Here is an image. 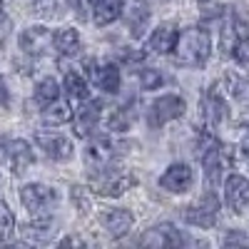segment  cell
<instances>
[{
	"mask_svg": "<svg viewBox=\"0 0 249 249\" xmlns=\"http://www.w3.org/2000/svg\"><path fill=\"white\" fill-rule=\"evenodd\" d=\"M175 62L179 68H202L212 55V35L204 28H187L175 45Z\"/></svg>",
	"mask_w": 249,
	"mask_h": 249,
	"instance_id": "1",
	"label": "cell"
},
{
	"mask_svg": "<svg viewBox=\"0 0 249 249\" xmlns=\"http://www.w3.org/2000/svg\"><path fill=\"white\" fill-rule=\"evenodd\" d=\"M230 164V150L214 140V135H202V167L210 187L222 182V175Z\"/></svg>",
	"mask_w": 249,
	"mask_h": 249,
	"instance_id": "2",
	"label": "cell"
},
{
	"mask_svg": "<svg viewBox=\"0 0 249 249\" xmlns=\"http://www.w3.org/2000/svg\"><path fill=\"white\" fill-rule=\"evenodd\" d=\"M20 199H23L25 210L33 217H50L60 202V195H57V190H53V187H48L43 182H30L20 190Z\"/></svg>",
	"mask_w": 249,
	"mask_h": 249,
	"instance_id": "3",
	"label": "cell"
},
{
	"mask_svg": "<svg viewBox=\"0 0 249 249\" xmlns=\"http://www.w3.org/2000/svg\"><path fill=\"white\" fill-rule=\"evenodd\" d=\"M137 184V177L124 172V170H117V167H107L102 172H95V179H92V190L102 197H120L127 190Z\"/></svg>",
	"mask_w": 249,
	"mask_h": 249,
	"instance_id": "4",
	"label": "cell"
},
{
	"mask_svg": "<svg viewBox=\"0 0 249 249\" xmlns=\"http://www.w3.org/2000/svg\"><path fill=\"white\" fill-rule=\"evenodd\" d=\"M184 110H187V102L179 95H162V97H157L152 102L150 110H147V124L152 130H160L167 122L179 120L184 115Z\"/></svg>",
	"mask_w": 249,
	"mask_h": 249,
	"instance_id": "5",
	"label": "cell"
},
{
	"mask_svg": "<svg viewBox=\"0 0 249 249\" xmlns=\"http://www.w3.org/2000/svg\"><path fill=\"white\" fill-rule=\"evenodd\" d=\"M217 214H219V199H217V195L212 190L199 199V204L184 207V212H182L184 222L192 224V227H199V230H210V227H214L217 224Z\"/></svg>",
	"mask_w": 249,
	"mask_h": 249,
	"instance_id": "6",
	"label": "cell"
},
{
	"mask_svg": "<svg viewBox=\"0 0 249 249\" xmlns=\"http://www.w3.org/2000/svg\"><path fill=\"white\" fill-rule=\"evenodd\" d=\"M117 157V144L110 137H95L88 142V150H85V164L92 172H102L112 167V162Z\"/></svg>",
	"mask_w": 249,
	"mask_h": 249,
	"instance_id": "7",
	"label": "cell"
},
{
	"mask_svg": "<svg viewBox=\"0 0 249 249\" xmlns=\"http://www.w3.org/2000/svg\"><path fill=\"white\" fill-rule=\"evenodd\" d=\"M195 184V172L187 162H175L170 164L167 170H164V175L160 177V187L162 190H167L172 195H184L190 192Z\"/></svg>",
	"mask_w": 249,
	"mask_h": 249,
	"instance_id": "8",
	"label": "cell"
},
{
	"mask_svg": "<svg viewBox=\"0 0 249 249\" xmlns=\"http://www.w3.org/2000/svg\"><path fill=\"white\" fill-rule=\"evenodd\" d=\"M53 37H55V33L50 28L30 25V28H25L23 33H20V48H23L28 55H35V57L48 55L50 50H55L53 48Z\"/></svg>",
	"mask_w": 249,
	"mask_h": 249,
	"instance_id": "9",
	"label": "cell"
},
{
	"mask_svg": "<svg viewBox=\"0 0 249 249\" xmlns=\"http://www.w3.org/2000/svg\"><path fill=\"white\" fill-rule=\"evenodd\" d=\"M35 144L43 150L45 157H50V160H55V162L70 160V157H72V150H75L72 142H70V137L60 135V132H40V135H35Z\"/></svg>",
	"mask_w": 249,
	"mask_h": 249,
	"instance_id": "10",
	"label": "cell"
},
{
	"mask_svg": "<svg viewBox=\"0 0 249 249\" xmlns=\"http://www.w3.org/2000/svg\"><path fill=\"white\" fill-rule=\"evenodd\" d=\"M224 202L232 212H244L249 207V179L242 175H230L224 179Z\"/></svg>",
	"mask_w": 249,
	"mask_h": 249,
	"instance_id": "11",
	"label": "cell"
},
{
	"mask_svg": "<svg viewBox=\"0 0 249 249\" xmlns=\"http://www.w3.org/2000/svg\"><path fill=\"white\" fill-rule=\"evenodd\" d=\"M202 117L210 127H219V124L230 117V105H227V100L214 88H210L202 97Z\"/></svg>",
	"mask_w": 249,
	"mask_h": 249,
	"instance_id": "12",
	"label": "cell"
},
{
	"mask_svg": "<svg viewBox=\"0 0 249 249\" xmlns=\"http://www.w3.org/2000/svg\"><path fill=\"white\" fill-rule=\"evenodd\" d=\"M142 247H182L184 244V237L179 234V230L175 224H157L152 230H147L140 239Z\"/></svg>",
	"mask_w": 249,
	"mask_h": 249,
	"instance_id": "13",
	"label": "cell"
},
{
	"mask_svg": "<svg viewBox=\"0 0 249 249\" xmlns=\"http://www.w3.org/2000/svg\"><path fill=\"white\" fill-rule=\"evenodd\" d=\"M5 155H8V164H10L13 175H23L35 162V152L30 147V142L25 140H10L5 144Z\"/></svg>",
	"mask_w": 249,
	"mask_h": 249,
	"instance_id": "14",
	"label": "cell"
},
{
	"mask_svg": "<svg viewBox=\"0 0 249 249\" xmlns=\"http://www.w3.org/2000/svg\"><path fill=\"white\" fill-rule=\"evenodd\" d=\"M177 37H179V30L172 23H162L152 30V35L147 40V50L155 55H170L177 45Z\"/></svg>",
	"mask_w": 249,
	"mask_h": 249,
	"instance_id": "15",
	"label": "cell"
},
{
	"mask_svg": "<svg viewBox=\"0 0 249 249\" xmlns=\"http://www.w3.org/2000/svg\"><path fill=\"white\" fill-rule=\"evenodd\" d=\"M132 224H135L132 212L122 210V207H115V210H107L105 214H102V227H105L107 234L115 237V239H122L124 234L132 230Z\"/></svg>",
	"mask_w": 249,
	"mask_h": 249,
	"instance_id": "16",
	"label": "cell"
},
{
	"mask_svg": "<svg viewBox=\"0 0 249 249\" xmlns=\"http://www.w3.org/2000/svg\"><path fill=\"white\" fill-rule=\"evenodd\" d=\"M100 102L97 100H85L82 102V107L75 110L72 120H75V132L80 137H88L95 127H97V122H100Z\"/></svg>",
	"mask_w": 249,
	"mask_h": 249,
	"instance_id": "17",
	"label": "cell"
},
{
	"mask_svg": "<svg viewBox=\"0 0 249 249\" xmlns=\"http://www.w3.org/2000/svg\"><path fill=\"white\" fill-rule=\"evenodd\" d=\"M90 80L95 82V88L105 92H117L120 90V68L115 62H102V65L90 68Z\"/></svg>",
	"mask_w": 249,
	"mask_h": 249,
	"instance_id": "18",
	"label": "cell"
},
{
	"mask_svg": "<svg viewBox=\"0 0 249 249\" xmlns=\"http://www.w3.org/2000/svg\"><path fill=\"white\" fill-rule=\"evenodd\" d=\"M92 20L97 28H105L110 23H115V20L122 15L124 10V0H92Z\"/></svg>",
	"mask_w": 249,
	"mask_h": 249,
	"instance_id": "19",
	"label": "cell"
},
{
	"mask_svg": "<svg viewBox=\"0 0 249 249\" xmlns=\"http://www.w3.org/2000/svg\"><path fill=\"white\" fill-rule=\"evenodd\" d=\"M80 45H82V40H80V33L75 28H60L53 37V48L55 53H60L62 57H72L80 53Z\"/></svg>",
	"mask_w": 249,
	"mask_h": 249,
	"instance_id": "20",
	"label": "cell"
},
{
	"mask_svg": "<svg viewBox=\"0 0 249 249\" xmlns=\"http://www.w3.org/2000/svg\"><path fill=\"white\" fill-rule=\"evenodd\" d=\"M72 120V107H70V102L68 100H55V102H50V105H45L43 107V122L45 124H65V122H70Z\"/></svg>",
	"mask_w": 249,
	"mask_h": 249,
	"instance_id": "21",
	"label": "cell"
},
{
	"mask_svg": "<svg viewBox=\"0 0 249 249\" xmlns=\"http://www.w3.org/2000/svg\"><path fill=\"white\" fill-rule=\"evenodd\" d=\"M62 88H65V92H68L72 100H88V97H90V85H88V80L82 77L80 72H75V70L65 72Z\"/></svg>",
	"mask_w": 249,
	"mask_h": 249,
	"instance_id": "22",
	"label": "cell"
},
{
	"mask_svg": "<svg viewBox=\"0 0 249 249\" xmlns=\"http://www.w3.org/2000/svg\"><path fill=\"white\" fill-rule=\"evenodd\" d=\"M224 85H227V92H230L234 100L249 102V77H247V75L230 72V75L224 77Z\"/></svg>",
	"mask_w": 249,
	"mask_h": 249,
	"instance_id": "23",
	"label": "cell"
},
{
	"mask_svg": "<svg viewBox=\"0 0 249 249\" xmlns=\"http://www.w3.org/2000/svg\"><path fill=\"white\" fill-rule=\"evenodd\" d=\"M30 242H48L53 237V219L50 217H35V222H30L25 230Z\"/></svg>",
	"mask_w": 249,
	"mask_h": 249,
	"instance_id": "24",
	"label": "cell"
},
{
	"mask_svg": "<svg viewBox=\"0 0 249 249\" xmlns=\"http://www.w3.org/2000/svg\"><path fill=\"white\" fill-rule=\"evenodd\" d=\"M60 97V85H57V80L55 77H43L35 85V100L40 102V105H50V102H55Z\"/></svg>",
	"mask_w": 249,
	"mask_h": 249,
	"instance_id": "25",
	"label": "cell"
},
{
	"mask_svg": "<svg viewBox=\"0 0 249 249\" xmlns=\"http://www.w3.org/2000/svg\"><path fill=\"white\" fill-rule=\"evenodd\" d=\"M62 0H33V13L43 20H55L60 18Z\"/></svg>",
	"mask_w": 249,
	"mask_h": 249,
	"instance_id": "26",
	"label": "cell"
},
{
	"mask_svg": "<svg viewBox=\"0 0 249 249\" xmlns=\"http://www.w3.org/2000/svg\"><path fill=\"white\" fill-rule=\"evenodd\" d=\"M15 234V217L5 202H0V242H8Z\"/></svg>",
	"mask_w": 249,
	"mask_h": 249,
	"instance_id": "27",
	"label": "cell"
},
{
	"mask_svg": "<svg viewBox=\"0 0 249 249\" xmlns=\"http://www.w3.org/2000/svg\"><path fill=\"white\" fill-rule=\"evenodd\" d=\"M147 20H150V10L144 5H137L132 10V18H130V33L132 37H140L144 33V28H147Z\"/></svg>",
	"mask_w": 249,
	"mask_h": 249,
	"instance_id": "28",
	"label": "cell"
},
{
	"mask_svg": "<svg viewBox=\"0 0 249 249\" xmlns=\"http://www.w3.org/2000/svg\"><path fill=\"white\" fill-rule=\"evenodd\" d=\"M130 122H132V110L130 107H120L110 117L107 127H110V132H124V130H130Z\"/></svg>",
	"mask_w": 249,
	"mask_h": 249,
	"instance_id": "29",
	"label": "cell"
},
{
	"mask_svg": "<svg viewBox=\"0 0 249 249\" xmlns=\"http://www.w3.org/2000/svg\"><path fill=\"white\" fill-rule=\"evenodd\" d=\"M230 55L234 57V62H237V65H242V68H249V35H242V37H237V43L232 45Z\"/></svg>",
	"mask_w": 249,
	"mask_h": 249,
	"instance_id": "30",
	"label": "cell"
},
{
	"mask_svg": "<svg viewBox=\"0 0 249 249\" xmlns=\"http://www.w3.org/2000/svg\"><path fill=\"white\" fill-rule=\"evenodd\" d=\"M162 82H164V75L160 70H152V68L140 70V85H142V90H157Z\"/></svg>",
	"mask_w": 249,
	"mask_h": 249,
	"instance_id": "31",
	"label": "cell"
},
{
	"mask_svg": "<svg viewBox=\"0 0 249 249\" xmlns=\"http://www.w3.org/2000/svg\"><path fill=\"white\" fill-rule=\"evenodd\" d=\"M72 13L80 18V20H88V10L92 8V0H68Z\"/></svg>",
	"mask_w": 249,
	"mask_h": 249,
	"instance_id": "32",
	"label": "cell"
},
{
	"mask_svg": "<svg viewBox=\"0 0 249 249\" xmlns=\"http://www.w3.org/2000/svg\"><path fill=\"white\" fill-rule=\"evenodd\" d=\"M8 35H10V18L3 13V8H0V48L5 45Z\"/></svg>",
	"mask_w": 249,
	"mask_h": 249,
	"instance_id": "33",
	"label": "cell"
},
{
	"mask_svg": "<svg viewBox=\"0 0 249 249\" xmlns=\"http://www.w3.org/2000/svg\"><path fill=\"white\" fill-rule=\"evenodd\" d=\"M224 244L227 247H232V244H249V237H244V234H230V237H224Z\"/></svg>",
	"mask_w": 249,
	"mask_h": 249,
	"instance_id": "34",
	"label": "cell"
},
{
	"mask_svg": "<svg viewBox=\"0 0 249 249\" xmlns=\"http://www.w3.org/2000/svg\"><path fill=\"white\" fill-rule=\"evenodd\" d=\"M239 155H242L244 162H249V132H247V137H244L242 144H239Z\"/></svg>",
	"mask_w": 249,
	"mask_h": 249,
	"instance_id": "35",
	"label": "cell"
},
{
	"mask_svg": "<svg viewBox=\"0 0 249 249\" xmlns=\"http://www.w3.org/2000/svg\"><path fill=\"white\" fill-rule=\"evenodd\" d=\"M5 105H8V90H5L3 77H0V107H5Z\"/></svg>",
	"mask_w": 249,
	"mask_h": 249,
	"instance_id": "36",
	"label": "cell"
},
{
	"mask_svg": "<svg viewBox=\"0 0 249 249\" xmlns=\"http://www.w3.org/2000/svg\"><path fill=\"white\" fill-rule=\"evenodd\" d=\"M60 244H62V247H65V244H82V239H77V237H68V239H62Z\"/></svg>",
	"mask_w": 249,
	"mask_h": 249,
	"instance_id": "37",
	"label": "cell"
},
{
	"mask_svg": "<svg viewBox=\"0 0 249 249\" xmlns=\"http://www.w3.org/2000/svg\"><path fill=\"white\" fill-rule=\"evenodd\" d=\"M199 5H207V3H214V0H197Z\"/></svg>",
	"mask_w": 249,
	"mask_h": 249,
	"instance_id": "38",
	"label": "cell"
}]
</instances>
